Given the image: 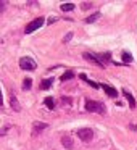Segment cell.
I'll list each match as a JSON object with an SVG mask.
<instances>
[{
    "label": "cell",
    "instance_id": "6da1fadb",
    "mask_svg": "<svg viewBox=\"0 0 137 150\" xmlns=\"http://www.w3.org/2000/svg\"><path fill=\"white\" fill-rule=\"evenodd\" d=\"M85 110L89 113H100V115H105L107 113V108L102 102H97V100H85Z\"/></svg>",
    "mask_w": 137,
    "mask_h": 150
},
{
    "label": "cell",
    "instance_id": "7a4b0ae2",
    "mask_svg": "<svg viewBox=\"0 0 137 150\" xmlns=\"http://www.w3.org/2000/svg\"><path fill=\"white\" fill-rule=\"evenodd\" d=\"M20 66L23 69H26V71H32V69L37 68V63L34 62L31 57H23V58L20 60Z\"/></svg>",
    "mask_w": 137,
    "mask_h": 150
},
{
    "label": "cell",
    "instance_id": "3957f363",
    "mask_svg": "<svg viewBox=\"0 0 137 150\" xmlns=\"http://www.w3.org/2000/svg\"><path fill=\"white\" fill-rule=\"evenodd\" d=\"M78 137L82 140V142H90L94 139V131L90 127H82V129L78 131Z\"/></svg>",
    "mask_w": 137,
    "mask_h": 150
},
{
    "label": "cell",
    "instance_id": "277c9868",
    "mask_svg": "<svg viewBox=\"0 0 137 150\" xmlns=\"http://www.w3.org/2000/svg\"><path fill=\"white\" fill-rule=\"evenodd\" d=\"M42 24H44V18H42V16L36 18V20H34V21H31V23L26 26V29H24V33H26V34H31V33H34V31H36V29H39V28L42 26Z\"/></svg>",
    "mask_w": 137,
    "mask_h": 150
},
{
    "label": "cell",
    "instance_id": "5b68a950",
    "mask_svg": "<svg viewBox=\"0 0 137 150\" xmlns=\"http://www.w3.org/2000/svg\"><path fill=\"white\" fill-rule=\"evenodd\" d=\"M82 57H84V60H87V62L94 63V65L100 66V68H105V65H103V63H102V60L98 58V55H97V53H90V52H85V53H82Z\"/></svg>",
    "mask_w": 137,
    "mask_h": 150
},
{
    "label": "cell",
    "instance_id": "8992f818",
    "mask_svg": "<svg viewBox=\"0 0 137 150\" xmlns=\"http://www.w3.org/2000/svg\"><path fill=\"white\" fill-rule=\"evenodd\" d=\"M44 129H49V126H47L45 123H39V121H36V123L32 124V136H37V134H40Z\"/></svg>",
    "mask_w": 137,
    "mask_h": 150
},
{
    "label": "cell",
    "instance_id": "52a82bcc",
    "mask_svg": "<svg viewBox=\"0 0 137 150\" xmlns=\"http://www.w3.org/2000/svg\"><path fill=\"white\" fill-rule=\"evenodd\" d=\"M10 107L13 108L15 111H21V105H20V102H18L16 95H15L13 92H10Z\"/></svg>",
    "mask_w": 137,
    "mask_h": 150
},
{
    "label": "cell",
    "instance_id": "ba28073f",
    "mask_svg": "<svg viewBox=\"0 0 137 150\" xmlns=\"http://www.w3.org/2000/svg\"><path fill=\"white\" fill-rule=\"evenodd\" d=\"M100 89H103L105 92H107V95H110V97L116 98L118 97V91L114 87H111V86H107V84H100Z\"/></svg>",
    "mask_w": 137,
    "mask_h": 150
},
{
    "label": "cell",
    "instance_id": "9c48e42d",
    "mask_svg": "<svg viewBox=\"0 0 137 150\" xmlns=\"http://www.w3.org/2000/svg\"><path fill=\"white\" fill-rule=\"evenodd\" d=\"M123 95L126 97V100L129 102V107H131V108H136V107H137V102H136V98L131 95V92H127L126 89H123Z\"/></svg>",
    "mask_w": 137,
    "mask_h": 150
},
{
    "label": "cell",
    "instance_id": "30bf717a",
    "mask_svg": "<svg viewBox=\"0 0 137 150\" xmlns=\"http://www.w3.org/2000/svg\"><path fill=\"white\" fill-rule=\"evenodd\" d=\"M61 144H63V147H66L68 150H71L73 147H74V144H73L71 137H68V136H61Z\"/></svg>",
    "mask_w": 137,
    "mask_h": 150
},
{
    "label": "cell",
    "instance_id": "8fae6325",
    "mask_svg": "<svg viewBox=\"0 0 137 150\" xmlns=\"http://www.w3.org/2000/svg\"><path fill=\"white\" fill-rule=\"evenodd\" d=\"M79 78H81L84 82H87V86H90V87H94V89H98V87H100V84H97V82H94V81H90V79H87V76H85V74H81Z\"/></svg>",
    "mask_w": 137,
    "mask_h": 150
},
{
    "label": "cell",
    "instance_id": "7c38bea8",
    "mask_svg": "<svg viewBox=\"0 0 137 150\" xmlns=\"http://www.w3.org/2000/svg\"><path fill=\"white\" fill-rule=\"evenodd\" d=\"M97 55H98V58L102 60V63H103V65H105L107 62H110V60H111V53H110V52H105V53H97Z\"/></svg>",
    "mask_w": 137,
    "mask_h": 150
},
{
    "label": "cell",
    "instance_id": "4fadbf2b",
    "mask_svg": "<svg viewBox=\"0 0 137 150\" xmlns=\"http://www.w3.org/2000/svg\"><path fill=\"white\" fill-rule=\"evenodd\" d=\"M52 84H53V81L52 79H44L42 82H40V89H42V91H45V89H49V87H52Z\"/></svg>",
    "mask_w": 137,
    "mask_h": 150
},
{
    "label": "cell",
    "instance_id": "5bb4252c",
    "mask_svg": "<svg viewBox=\"0 0 137 150\" xmlns=\"http://www.w3.org/2000/svg\"><path fill=\"white\" fill-rule=\"evenodd\" d=\"M44 103H45V107L49 108V110H53V108H55V100H53L52 97H47L45 100H44Z\"/></svg>",
    "mask_w": 137,
    "mask_h": 150
},
{
    "label": "cell",
    "instance_id": "9a60e30c",
    "mask_svg": "<svg viewBox=\"0 0 137 150\" xmlns=\"http://www.w3.org/2000/svg\"><path fill=\"white\" fill-rule=\"evenodd\" d=\"M31 86H32V79H31V78H24V81H23V91H29Z\"/></svg>",
    "mask_w": 137,
    "mask_h": 150
},
{
    "label": "cell",
    "instance_id": "2e32d148",
    "mask_svg": "<svg viewBox=\"0 0 137 150\" xmlns=\"http://www.w3.org/2000/svg\"><path fill=\"white\" fill-rule=\"evenodd\" d=\"M98 18H100V13H94V15H90V16L85 18V23L90 24V23H94V21H97Z\"/></svg>",
    "mask_w": 137,
    "mask_h": 150
},
{
    "label": "cell",
    "instance_id": "e0dca14e",
    "mask_svg": "<svg viewBox=\"0 0 137 150\" xmlns=\"http://www.w3.org/2000/svg\"><path fill=\"white\" fill-rule=\"evenodd\" d=\"M73 76H74V73H73V71H66L65 74H61V78H60V81H61V82H65V81H69V79H71Z\"/></svg>",
    "mask_w": 137,
    "mask_h": 150
},
{
    "label": "cell",
    "instance_id": "ac0fdd59",
    "mask_svg": "<svg viewBox=\"0 0 137 150\" xmlns=\"http://www.w3.org/2000/svg\"><path fill=\"white\" fill-rule=\"evenodd\" d=\"M61 11H73L74 10V4H61Z\"/></svg>",
    "mask_w": 137,
    "mask_h": 150
},
{
    "label": "cell",
    "instance_id": "d6986e66",
    "mask_svg": "<svg viewBox=\"0 0 137 150\" xmlns=\"http://www.w3.org/2000/svg\"><path fill=\"white\" fill-rule=\"evenodd\" d=\"M123 62L124 63H131V62H132V55H131L127 50H124V52H123Z\"/></svg>",
    "mask_w": 137,
    "mask_h": 150
},
{
    "label": "cell",
    "instance_id": "ffe728a7",
    "mask_svg": "<svg viewBox=\"0 0 137 150\" xmlns=\"http://www.w3.org/2000/svg\"><path fill=\"white\" fill-rule=\"evenodd\" d=\"M61 102H63L65 105H68V107L71 105V98H69V97H61Z\"/></svg>",
    "mask_w": 137,
    "mask_h": 150
},
{
    "label": "cell",
    "instance_id": "44dd1931",
    "mask_svg": "<svg viewBox=\"0 0 137 150\" xmlns=\"http://www.w3.org/2000/svg\"><path fill=\"white\" fill-rule=\"evenodd\" d=\"M71 37H73V33H68V34H66V36H65V39H63V42H69V40H71Z\"/></svg>",
    "mask_w": 137,
    "mask_h": 150
},
{
    "label": "cell",
    "instance_id": "7402d4cb",
    "mask_svg": "<svg viewBox=\"0 0 137 150\" xmlns=\"http://www.w3.org/2000/svg\"><path fill=\"white\" fill-rule=\"evenodd\" d=\"M90 7H92V4H82V5H81L82 10H87V8H90Z\"/></svg>",
    "mask_w": 137,
    "mask_h": 150
},
{
    "label": "cell",
    "instance_id": "603a6c76",
    "mask_svg": "<svg viewBox=\"0 0 137 150\" xmlns=\"http://www.w3.org/2000/svg\"><path fill=\"white\" fill-rule=\"evenodd\" d=\"M55 21H56V18H49V20H47V23L52 24V23H55Z\"/></svg>",
    "mask_w": 137,
    "mask_h": 150
}]
</instances>
